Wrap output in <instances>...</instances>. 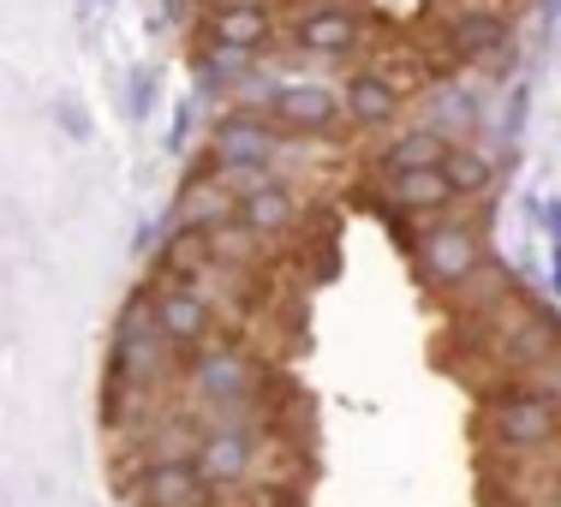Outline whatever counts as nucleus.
Wrapping results in <instances>:
<instances>
[{
    "label": "nucleus",
    "instance_id": "3",
    "mask_svg": "<svg viewBox=\"0 0 561 507\" xmlns=\"http://www.w3.org/2000/svg\"><path fill=\"white\" fill-rule=\"evenodd\" d=\"M490 442L502 453H543L561 442V394L538 389V382H514L484 400Z\"/></svg>",
    "mask_w": 561,
    "mask_h": 507
},
{
    "label": "nucleus",
    "instance_id": "16",
    "mask_svg": "<svg viewBox=\"0 0 561 507\" xmlns=\"http://www.w3.org/2000/svg\"><path fill=\"white\" fill-rule=\"evenodd\" d=\"M454 150L448 131H436L431 119H419V126L394 131L389 143H382L377 155H370V173H400V168H443V155Z\"/></svg>",
    "mask_w": 561,
    "mask_h": 507
},
{
    "label": "nucleus",
    "instance_id": "26",
    "mask_svg": "<svg viewBox=\"0 0 561 507\" xmlns=\"http://www.w3.org/2000/svg\"><path fill=\"white\" fill-rule=\"evenodd\" d=\"M96 7H114V0H96Z\"/></svg>",
    "mask_w": 561,
    "mask_h": 507
},
{
    "label": "nucleus",
    "instance_id": "5",
    "mask_svg": "<svg viewBox=\"0 0 561 507\" xmlns=\"http://www.w3.org/2000/svg\"><path fill=\"white\" fill-rule=\"evenodd\" d=\"M180 377L192 400H204V406L216 412H239L251 406V394H257V358L239 353V346H197L192 358H180Z\"/></svg>",
    "mask_w": 561,
    "mask_h": 507
},
{
    "label": "nucleus",
    "instance_id": "22",
    "mask_svg": "<svg viewBox=\"0 0 561 507\" xmlns=\"http://www.w3.org/2000/svg\"><path fill=\"white\" fill-rule=\"evenodd\" d=\"M55 119H60V126H66V138H78V143L90 138V114L78 108L72 96H60V102H55Z\"/></svg>",
    "mask_w": 561,
    "mask_h": 507
},
{
    "label": "nucleus",
    "instance_id": "12",
    "mask_svg": "<svg viewBox=\"0 0 561 507\" xmlns=\"http://www.w3.org/2000/svg\"><path fill=\"white\" fill-rule=\"evenodd\" d=\"M197 36L204 43H221V48H239V55L257 60L263 48H275V12L263 7V0H221V7L204 12V24H197Z\"/></svg>",
    "mask_w": 561,
    "mask_h": 507
},
{
    "label": "nucleus",
    "instance_id": "25",
    "mask_svg": "<svg viewBox=\"0 0 561 507\" xmlns=\"http://www.w3.org/2000/svg\"><path fill=\"white\" fill-rule=\"evenodd\" d=\"M270 507H299V502H293V496H287V502H270Z\"/></svg>",
    "mask_w": 561,
    "mask_h": 507
},
{
    "label": "nucleus",
    "instance_id": "8",
    "mask_svg": "<svg viewBox=\"0 0 561 507\" xmlns=\"http://www.w3.org/2000/svg\"><path fill=\"white\" fill-rule=\"evenodd\" d=\"M150 304H156V329H162V341H168L180 358H192L197 346L216 341V304H209L192 281L150 287Z\"/></svg>",
    "mask_w": 561,
    "mask_h": 507
},
{
    "label": "nucleus",
    "instance_id": "9",
    "mask_svg": "<svg viewBox=\"0 0 561 507\" xmlns=\"http://www.w3.org/2000/svg\"><path fill=\"white\" fill-rule=\"evenodd\" d=\"M443 43H448V55L460 66H484V60H496L502 48L514 43V19H507L502 7L466 0V7H454L443 19Z\"/></svg>",
    "mask_w": 561,
    "mask_h": 507
},
{
    "label": "nucleus",
    "instance_id": "2",
    "mask_svg": "<svg viewBox=\"0 0 561 507\" xmlns=\"http://www.w3.org/2000/svg\"><path fill=\"white\" fill-rule=\"evenodd\" d=\"M108 370L119 382H131L138 394H162L173 377H180V353L162 341L156 329V304H150V287H138L126 299V311L114 316V341H108Z\"/></svg>",
    "mask_w": 561,
    "mask_h": 507
},
{
    "label": "nucleus",
    "instance_id": "19",
    "mask_svg": "<svg viewBox=\"0 0 561 507\" xmlns=\"http://www.w3.org/2000/svg\"><path fill=\"white\" fill-rule=\"evenodd\" d=\"M192 72H197V84H204V90H233L239 78L251 72V55H239V48H221V43H204V36H197Z\"/></svg>",
    "mask_w": 561,
    "mask_h": 507
},
{
    "label": "nucleus",
    "instance_id": "1",
    "mask_svg": "<svg viewBox=\"0 0 561 507\" xmlns=\"http://www.w3.org/2000/svg\"><path fill=\"white\" fill-rule=\"evenodd\" d=\"M407 257H412V275H419L424 292L436 299H454L484 275L490 263V245H484V221H466V216H431L419 233L407 239Z\"/></svg>",
    "mask_w": 561,
    "mask_h": 507
},
{
    "label": "nucleus",
    "instance_id": "13",
    "mask_svg": "<svg viewBox=\"0 0 561 507\" xmlns=\"http://www.w3.org/2000/svg\"><path fill=\"white\" fill-rule=\"evenodd\" d=\"M138 502L144 507H216V489L204 484L192 453H156L138 472Z\"/></svg>",
    "mask_w": 561,
    "mask_h": 507
},
{
    "label": "nucleus",
    "instance_id": "11",
    "mask_svg": "<svg viewBox=\"0 0 561 507\" xmlns=\"http://www.w3.org/2000/svg\"><path fill=\"white\" fill-rule=\"evenodd\" d=\"M197 472H204V484L216 489H239L251 472H257V430L251 424H216V430L204 436V442L192 448Z\"/></svg>",
    "mask_w": 561,
    "mask_h": 507
},
{
    "label": "nucleus",
    "instance_id": "15",
    "mask_svg": "<svg viewBox=\"0 0 561 507\" xmlns=\"http://www.w3.org/2000/svg\"><path fill=\"white\" fill-rule=\"evenodd\" d=\"M239 221H245L257 239H280V233H293V227L305 221V197L293 192L280 173H270L263 185L239 192Z\"/></svg>",
    "mask_w": 561,
    "mask_h": 507
},
{
    "label": "nucleus",
    "instance_id": "18",
    "mask_svg": "<svg viewBox=\"0 0 561 507\" xmlns=\"http://www.w3.org/2000/svg\"><path fill=\"white\" fill-rule=\"evenodd\" d=\"M156 269L180 275V281L209 275V269H216V257H209V233H204V227H180V221H173L168 239H162V251H156Z\"/></svg>",
    "mask_w": 561,
    "mask_h": 507
},
{
    "label": "nucleus",
    "instance_id": "14",
    "mask_svg": "<svg viewBox=\"0 0 561 507\" xmlns=\"http://www.w3.org/2000/svg\"><path fill=\"white\" fill-rule=\"evenodd\" d=\"M239 216V192L221 180V173H209V168H185V185H180V197H173V221L180 227H221V221H233Z\"/></svg>",
    "mask_w": 561,
    "mask_h": 507
},
{
    "label": "nucleus",
    "instance_id": "23",
    "mask_svg": "<svg viewBox=\"0 0 561 507\" xmlns=\"http://www.w3.org/2000/svg\"><path fill=\"white\" fill-rule=\"evenodd\" d=\"M543 233H550V245H561V197L543 204Z\"/></svg>",
    "mask_w": 561,
    "mask_h": 507
},
{
    "label": "nucleus",
    "instance_id": "17",
    "mask_svg": "<svg viewBox=\"0 0 561 507\" xmlns=\"http://www.w3.org/2000/svg\"><path fill=\"white\" fill-rule=\"evenodd\" d=\"M443 173H448V185H454V197H490V192H502V162L490 150H472V143H454V150L443 155Z\"/></svg>",
    "mask_w": 561,
    "mask_h": 507
},
{
    "label": "nucleus",
    "instance_id": "24",
    "mask_svg": "<svg viewBox=\"0 0 561 507\" xmlns=\"http://www.w3.org/2000/svg\"><path fill=\"white\" fill-rule=\"evenodd\" d=\"M550 292L561 299V245H550Z\"/></svg>",
    "mask_w": 561,
    "mask_h": 507
},
{
    "label": "nucleus",
    "instance_id": "6",
    "mask_svg": "<svg viewBox=\"0 0 561 507\" xmlns=\"http://www.w3.org/2000/svg\"><path fill=\"white\" fill-rule=\"evenodd\" d=\"M365 36H370V24L353 0H311V7L293 12V24H287V43L299 48L305 60H346V55L365 48Z\"/></svg>",
    "mask_w": 561,
    "mask_h": 507
},
{
    "label": "nucleus",
    "instance_id": "21",
    "mask_svg": "<svg viewBox=\"0 0 561 507\" xmlns=\"http://www.w3.org/2000/svg\"><path fill=\"white\" fill-rule=\"evenodd\" d=\"M192 138H197V96H180V108H173V131H168V150L180 155Z\"/></svg>",
    "mask_w": 561,
    "mask_h": 507
},
{
    "label": "nucleus",
    "instance_id": "4",
    "mask_svg": "<svg viewBox=\"0 0 561 507\" xmlns=\"http://www.w3.org/2000/svg\"><path fill=\"white\" fill-rule=\"evenodd\" d=\"M280 155H287V138H280V126H275L270 114L227 108V114L209 119L197 168H209V173H239V168H275Z\"/></svg>",
    "mask_w": 561,
    "mask_h": 507
},
{
    "label": "nucleus",
    "instance_id": "10",
    "mask_svg": "<svg viewBox=\"0 0 561 507\" xmlns=\"http://www.w3.org/2000/svg\"><path fill=\"white\" fill-rule=\"evenodd\" d=\"M341 108H346V131H389L407 114V90L382 66H358L341 84Z\"/></svg>",
    "mask_w": 561,
    "mask_h": 507
},
{
    "label": "nucleus",
    "instance_id": "20",
    "mask_svg": "<svg viewBox=\"0 0 561 507\" xmlns=\"http://www.w3.org/2000/svg\"><path fill=\"white\" fill-rule=\"evenodd\" d=\"M126 108H131V119H150L156 114V72L150 66H138V72H131V84H126Z\"/></svg>",
    "mask_w": 561,
    "mask_h": 507
},
{
    "label": "nucleus",
    "instance_id": "7",
    "mask_svg": "<svg viewBox=\"0 0 561 507\" xmlns=\"http://www.w3.org/2000/svg\"><path fill=\"white\" fill-rule=\"evenodd\" d=\"M270 119L280 126V138H335V131H346L341 90H335V84H317V78H299V84H275Z\"/></svg>",
    "mask_w": 561,
    "mask_h": 507
}]
</instances>
